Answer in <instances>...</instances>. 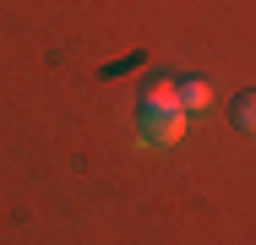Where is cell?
I'll list each match as a JSON object with an SVG mask.
<instances>
[{
	"mask_svg": "<svg viewBox=\"0 0 256 245\" xmlns=\"http://www.w3.org/2000/svg\"><path fill=\"white\" fill-rule=\"evenodd\" d=\"M229 120H234L240 136H256V88H246V93L229 104Z\"/></svg>",
	"mask_w": 256,
	"mask_h": 245,
	"instance_id": "3957f363",
	"label": "cell"
},
{
	"mask_svg": "<svg viewBox=\"0 0 256 245\" xmlns=\"http://www.w3.org/2000/svg\"><path fill=\"white\" fill-rule=\"evenodd\" d=\"M174 98H180L186 114H202L207 104H212V82H207V76H180V82H174Z\"/></svg>",
	"mask_w": 256,
	"mask_h": 245,
	"instance_id": "7a4b0ae2",
	"label": "cell"
},
{
	"mask_svg": "<svg viewBox=\"0 0 256 245\" xmlns=\"http://www.w3.org/2000/svg\"><path fill=\"white\" fill-rule=\"evenodd\" d=\"M186 126H191V114L180 109V98H174V82H148L142 93H136V142L142 147H180L186 142Z\"/></svg>",
	"mask_w": 256,
	"mask_h": 245,
	"instance_id": "6da1fadb",
	"label": "cell"
}]
</instances>
